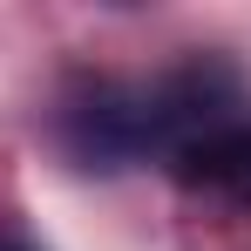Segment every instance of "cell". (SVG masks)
I'll use <instances>...</instances> for the list:
<instances>
[{
	"label": "cell",
	"mask_w": 251,
	"mask_h": 251,
	"mask_svg": "<svg viewBox=\"0 0 251 251\" xmlns=\"http://www.w3.org/2000/svg\"><path fill=\"white\" fill-rule=\"evenodd\" d=\"M170 176H176V190H190L217 210H251V116L183 143L170 156Z\"/></svg>",
	"instance_id": "obj_2"
},
{
	"label": "cell",
	"mask_w": 251,
	"mask_h": 251,
	"mask_svg": "<svg viewBox=\"0 0 251 251\" xmlns=\"http://www.w3.org/2000/svg\"><path fill=\"white\" fill-rule=\"evenodd\" d=\"M245 116V82L224 54H183L156 75H75L54 102V143L75 170L170 163L204 129Z\"/></svg>",
	"instance_id": "obj_1"
},
{
	"label": "cell",
	"mask_w": 251,
	"mask_h": 251,
	"mask_svg": "<svg viewBox=\"0 0 251 251\" xmlns=\"http://www.w3.org/2000/svg\"><path fill=\"white\" fill-rule=\"evenodd\" d=\"M0 251H34V245H21V238H0Z\"/></svg>",
	"instance_id": "obj_3"
}]
</instances>
